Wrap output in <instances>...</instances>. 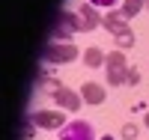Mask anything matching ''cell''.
<instances>
[{
	"label": "cell",
	"mask_w": 149,
	"mask_h": 140,
	"mask_svg": "<svg viewBox=\"0 0 149 140\" xmlns=\"http://www.w3.org/2000/svg\"><path fill=\"white\" fill-rule=\"evenodd\" d=\"M78 30H84V18L78 12H57L51 24V39H72Z\"/></svg>",
	"instance_id": "6da1fadb"
},
{
	"label": "cell",
	"mask_w": 149,
	"mask_h": 140,
	"mask_svg": "<svg viewBox=\"0 0 149 140\" xmlns=\"http://www.w3.org/2000/svg\"><path fill=\"white\" fill-rule=\"evenodd\" d=\"M74 57H78V48L69 39H51L42 48V60L45 63H72Z\"/></svg>",
	"instance_id": "7a4b0ae2"
},
{
	"label": "cell",
	"mask_w": 149,
	"mask_h": 140,
	"mask_svg": "<svg viewBox=\"0 0 149 140\" xmlns=\"http://www.w3.org/2000/svg\"><path fill=\"white\" fill-rule=\"evenodd\" d=\"M104 72H107V81L113 84V86L125 84V72H128V66H125V54H122V51H113V54L104 60Z\"/></svg>",
	"instance_id": "3957f363"
},
{
	"label": "cell",
	"mask_w": 149,
	"mask_h": 140,
	"mask_svg": "<svg viewBox=\"0 0 149 140\" xmlns=\"http://www.w3.org/2000/svg\"><path fill=\"white\" fill-rule=\"evenodd\" d=\"M60 140H95V134H93V125L90 122L74 119V122L66 125V128H60Z\"/></svg>",
	"instance_id": "277c9868"
},
{
	"label": "cell",
	"mask_w": 149,
	"mask_h": 140,
	"mask_svg": "<svg viewBox=\"0 0 149 140\" xmlns=\"http://www.w3.org/2000/svg\"><path fill=\"white\" fill-rule=\"evenodd\" d=\"M33 125L36 128H66V116L60 110H36Z\"/></svg>",
	"instance_id": "5b68a950"
},
{
	"label": "cell",
	"mask_w": 149,
	"mask_h": 140,
	"mask_svg": "<svg viewBox=\"0 0 149 140\" xmlns=\"http://www.w3.org/2000/svg\"><path fill=\"white\" fill-rule=\"evenodd\" d=\"M51 95H54V101H57V104H60V107H66L69 113H74V110L81 107V95H74L69 86H60V90H54Z\"/></svg>",
	"instance_id": "8992f818"
},
{
	"label": "cell",
	"mask_w": 149,
	"mask_h": 140,
	"mask_svg": "<svg viewBox=\"0 0 149 140\" xmlns=\"http://www.w3.org/2000/svg\"><path fill=\"white\" fill-rule=\"evenodd\" d=\"M102 27L107 30V33H113V36H119V33H125L128 30V18L125 15H122V12H107V15H104V21H102Z\"/></svg>",
	"instance_id": "52a82bcc"
},
{
	"label": "cell",
	"mask_w": 149,
	"mask_h": 140,
	"mask_svg": "<svg viewBox=\"0 0 149 140\" xmlns=\"http://www.w3.org/2000/svg\"><path fill=\"white\" fill-rule=\"evenodd\" d=\"M78 15L84 18V30H95V27H102V21H104V18H98V12H95L93 3H84Z\"/></svg>",
	"instance_id": "ba28073f"
},
{
	"label": "cell",
	"mask_w": 149,
	"mask_h": 140,
	"mask_svg": "<svg viewBox=\"0 0 149 140\" xmlns=\"http://www.w3.org/2000/svg\"><path fill=\"white\" fill-rule=\"evenodd\" d=\"M84 101H90V104H102L104 101V86L102 84H84Z\"/></svg>",
	"instance_id": "9c48e42d"
},
{
	"label": "cell",
	"mask_w": 149,
	"mask_h": 140,
	"mask_svg": "<svg viewBox=\"0 0 149 140\" xmlns=\"http://www.w3.org/2000/svg\"><path fill=\"white\" fill-rule=\"evenodd\" d=\"M104 60H107V57H104L98 48H86V54H84V63H86L90 69H98V66H104Z\"/></svg>",
	"instance_id": "30bf717a"
},
{
	"label": "cell",
	"mask_w": 149,
	"mask_h": 140,
	"mask_svg": "<svg viewBox=\"0 0 149 140\" xmlns=\"http://www.w3.org/2000/svg\"><path fill=\"white\" fill-rule=\"evenodd\" d=\"M146 6V0H125V3H122V15H125V18H134V15H137V12Z\"/></svg>",
	"instance_id": "8fae6325"
},
{
	"label": "cell",
	"mask_w": 149,
	"mask_h": 140,
	"mask_svg": "<svg viewBox=\"0 0 149 140\" xmlns=\"http://www.w3.org/2000/svg\"><path fill=\"white\" fill-rule=\"evenodd\" d=\"M116 45H119L122 51H125V48H131V45H134V33H131V30L119 33V36H116Z\"/></svg>",
	"instance_id": "7c38bea8"
},
{
	"label": "cell",
	"mask_w": 149,
	"mask_h": 140,
	"mask_svg": "<svg viewBox=\"0 0 149 140\" xmlns=\"http://www.w3.org/2000/svg\"><path fill=\"white\" fill-rule=\"evenodd\" d=\"M122 137H125V140H134V137H137V125H125V128H122Z\"/></svg>",
	"instance_id": "4fadbf2b"
},
{
	"label": "cell",
	"mask_w": 149,
	"mask_h": 140,
	"mask_svg": "<svg viewBox=\"0 0 149 140\" xmlns=\"http://www.w3.org/2000/svg\"><path fill=\"white\" fill-rule=\"evenodd\" d=\"M137 81H140V72L137 69H128L125 72V84H137Z\"/></svg>",
	"instance_id": "5bb4252c"
},
{
	"label": "cell",
	"mask_w": 149,
	"mask_h": 140,
	"mask_svg": "<svg viewBox=\"0 0 149 140\" xmlns=\"http://www.w3.org/2000/svg\"><path fill=\"white\" fill-rule=\"evenodd\" d=\"M90 3H93V6H110V9H113L116 0H90Z\"/></svg>",
	"instance_id": "9a60e30c"
},
{
	"label": "cell",
	"mask_w": 149,
	"mask_h": 140,
	"mask_svg": "<svg viewBox=\"0 0 149 140\" xmlns=\"http://www.w3.org/2000/svg\"><path fill=\"white\" fill-rule=\"evenodd\" d=\"M98 140H113V137H110V134H104V137H98Z\"/></svg>",
	"instance_id": "2e32d148"
},
{
	"label": "cell",
	"mask_w": 149,
	"mask_h": 140,
	"mask_svg": "<svg viewBox=\"0 0 149 140\" xmlns=\"http://www.w3.org/2000/svg\"><path fill=\"white\" fill-rule=\"evenodd\" d=\"M146 128H149V113H146Z\"/></svg>",
	"instance_id": "e0dca14e"
},
{
	"label": "cell",
	"mask_w": 149,
	"mask_h": 140,
	"mask_svg": "<svg viewBox=\"0 0 149 140\" xmlns=\"http://www.w3.org/2000/svg\"><path fill=\"white\" fill-rule=\"evenodd\" d=\"M146 6H149V0H146Z\"/></svg>",
	"instance_id": "ac0fdd59"
}]
</instances>
